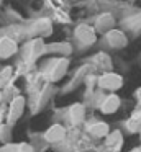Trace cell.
<instances>
[{
	"instance_id": "cell-1",
	"label": "cell",
	"mask_w": 141,
	"mask_h": 152,
	"mask_svg": "<svg viewBox=\"0 0 141 152\" xmlns=\"http://www.w3.org/2000/svg\"><path fill=\"white\" fill-rule=\"evenodd\" d=\"M74 34H75L79 43H82L84 46L94 44L95 39H97V31H95V28H92L90 25H79V26L75 28Z\"/></svg>"
},
{
	"instance_id": "cell-2",
	"label": "cell",
	"mask_w": 141,
	"mask_h": 152,
	"mask_svg": "<svg viewBox=\"0 0 141 152\" xmlns=\"http://www.w3.org/2000/svg\"><path fill=\"white\" fill-rule=\"evenodd\" d=\"M98 85L105 90H118L123 85V79L115 72H107L98 79Z\"/></svg>"
},
{
	"instance_id": "cell-3",
	"label": "cell",
	"mask_w": 141,
	"mask_h": 152,
	"mask_svg": "<svg viewBox=\"0 0 141 152\" xmlns=\"http://www.w3.org/2000/svg\"><path fill=\"white\" fill-rule=\"evenodd\" d=\"M41 53H43V41L41 39H33L31 43H28L23 48V59L31 62V61H35Z\"/></svg>"
},
{
	"instance_id": "cell-4",
	"label": "cell",
	"mask_w": 141,
	"mask_h": 152,
	"mask_svg": "<svg viewBox=\"0 0 141 152\" xmlns=\"http://www.w3.org/2000/svg\"><path fill=\"white\" fill-rule=\"evenodd\" d=\"M18 53V44L8 36H2L0 38V57L7 59V57H12L13 54Z\"/></svg>"
},
{
	"instance_id": "cell-5",
	"label": "cell",
	"mask_w": 141,
	"mask_h": 152,
	"mask_svg": "<svg viewBox=\"0 0 141 152\" xmlns=\"http://www.w3.org/2000/svg\"><path fill=\"white\" fill-rule=\"evenodd\" d=\"M67 67H69V61L66 59V57L56 59L54 62H52L51 69H49V79H51V80H59L66 74Z\"/></svg>"
},
{
	"instance_id": "cell-6",
	"label": "cell",
	"mask_w": 141,
	"mask_h": 152,
	"mask_svg": "<svg viewBox=\"0 0 141 152\" xmlns=\"http://www.w3.org/2000/svg\"><path fill=\"white\" fill-rule=\"evenodd\" d=\"M66 137V129L61 124H52L51 128H48V131L44 132V139L48 142H59Z\"/></svg>"
},
{
	"instance_id": "cell-7",
	"label": "cell",
	"mask_w": 141,
	"mask_h": 152,
	"mask_svg": "<svg viewBox=\"0 0 141 152\" xmlns=\"http://www.w3.org/2000/svg\"><path fill=\"white\" fill-rule=\"evenodd\" d=\"M23 110H25V98H21V96H16V98L12 102V105H10L8 119H10V121H16V119L21 116Z\"/></svg>"
},
{
	"instance_id": "cell-8",
	"label": "cell",
	"mask_w": 141,
	"mask_h": 152,
	"mask_svg": "<svg viewBox=\"0 0 141 152\" xmlns=\"http://www.w3.org/2000/svg\"><path fill=\"white\" fill-rule=\"evenodd\" d=\"M107 41L111 48H123L126 44V36L118 30H110L107 33Z\"/></svg>"
},
{
	"instance_id": "cell-9",
	"label": "cell",
	"mask_w": 141,
	"mask_h": 152,
	"mask_svg": "<svg viewBox=\"0 0 141 152\" xmlns=\"http://www.w3.org/2000/svg\"><path fill=\"white\" fill-rule=\"evenodd\" d=\"M118 108H120V98H118L117 95H108L100 106L102 113H105V115H111V113H115Z\"/></svg>"
},
{
	"instance_id": "cell-10",
	"label": "cell",
	"mask_w": 141,
	"mask_h": 152,
	"mask_svg": "<svg viewBox=\"0 0 141 152\" xmlns=\"http://www.w3.org/2000/svg\"><path fill=\"white\" fill-rule=\"evenodd\" d=\"M113 17H111L110 13H103L100 15V17L97 18V23H95V28H97V31H103V33H108V31L111 30V26H113Z\"/></svg>"
},
{
	"instance_id": "cell-11",
	"label": "cell",
	"mask_w": 141,
	"mask_h": 152,
	"mask_svg": "<svg viewBox=\"0 0 141 152\" xmlns=\"http://www.w3.org/2000/svg\"><path fill=\"white\" fill-rule=\"evenodd\" d=\"M31 31H33V34H39V36H48V34L52 31V26H51V23H49L48 20H39V21H36V23L33 25Z\"/></svg>"
},
{
	"instance_id": "cell-12",
	"label": "cell",
	"mask_w": 141,
	"mask_h": 152,
	"mask_svg": "<svg viewBox=\"0 0 141 152\" xmlns=\"http://www.w3.org/2000/svg\"><path fill=\"white\" fill-rule=\"evenodd\" d=\"M69 116H71V121L74 123V124L82 123V119H84V116H85L84 106H82L80 103H75V105H72V106H71V111H69Z\"/></svg>"
},
{
	"instance_id": "cell-13",
	"label": "cell",
	"mask_w": 141,
	"mask_h": 152,
	"mask_svg": "<svg viewBox=\"0 0 141 152\" xmlns=\"http://www.w3.org/2000/svg\"><path fill=\"white\" fill-rule=\"evenodd\" d=\"M89 132L92 136H97V137H103V136L108 134V126L107 123H95L89 128Z\"/></svg>"
},
{
	"instance_id": "cell-14",
	"label": "cell",
	"mask_w": 141,
	"mask_h": 152,
	"mask_svg": "<svg viewBox=\"0 0 141 152\" xmlns=\"http://www.w3.org/2000/svg\"><path fill=\"white\" fill-rule=\"evenodd\" d=\"M107 144L110 145V147H113V149H118L121 145V132L120 131H113L110 136H108Z\"/></svg>"
},
{
	"instance_id": "cell-15",
	"label": "cell",
	"mask_w": 141,
	"mask_h": 152,
	"mask_svg": "<svg viewBox=\"0 0 141 152\" xmlns=\"http://www.w3.org/2000/svg\"><path fill=\"white\" fill-rule=\"evenodd\" d=\"M12 74H13V69H12V67H5V69L0 70V87L5 85V83L8 82V79L12 77Z\"/></svg>"
},
{
	"instance_id": "cell-16",
	"label": "cell",
	"mask_w": 141,
	"mask_h": 152,
	"mask_svg": "<svg viewBox=\"0 0 141 152\" xmlns=\"http://www.w3.org/2000/svg\"><path fill=\"white\" fill-rule=\"evenodd\" d=\"M10 136H12V129L7 124L0 126V139H2V141H7V139H10Z\"/></svg>"
},
{
	"instance_id": "cell-17",
	"label": "cell",
	"mask_w": 141,
	"mask_h": 152,
	"mask_svg": "<svg viewBox=\"0 0 141 152\" xmlns=\"http://www.w3.org/2000/svg\"><path fill=\"white\" fill-rule=\"evenodd\" d=\"M18 152H33V147L28 144H21L18 145Z\"/></svg>"
},
{
	"instance_id": "cell-18",
	"label": "cell",
	"mask_w": 141,
	"mask_h": 152,
	"mask_svg": "<svg viewBox=\"0 0 141 152\" xmlns=\"http://www.w3.org/2000/svg\"><path fill=\"white\" fill-rule=\"evenodd\" d=\"M134 95H136L138 102H140V105H141V88H138V90H136V93H134Z\"/></svg>"
},
{
	"instance_id": "cell-19",
	"label": "cell",
	"mask_w": 141,
	"mask_h": 152,
	"mask_svg": "<svg viewBox=\"0 0 141 152\" xmlns=\"http://www.w3.org/2000/svg\"><path fill=\"white\" fill-rule=\"evenodd\" d=\"M0 100H2V93H0Z\"/></svg>"
}]
</instances>
